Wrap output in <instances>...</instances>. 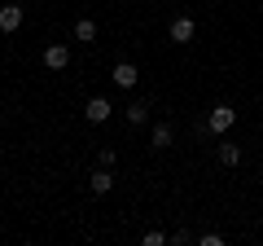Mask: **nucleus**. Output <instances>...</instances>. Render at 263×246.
<instances>
[{
	"instance_id": "nucleus-1",
	"label": "nucleus",
	"mask_w": 263,
	"mask_h": 246,
	"mask_svg": "<svg viewBox=\"0 0 263 246\" xmlns=\"http://www.w3.org/2000/svg\"><path fill=\"white\" fill-rule=\"evenodd\" d=\"M233 123H237V110H233V106H215V110L206 114V128H211L215 136H224Z\"/></svg>"
},
{
	"instance_id": "nucleus-2",
	"label": "nucleus",
	"mask_w": 263,
	"mask_h": 246,
	"mask_svg": "<svg viewBox=\"0 0 263 246\" xmlns=\"http://www.w3.org/2000/svg\"><path fill=\"white\" fill-rule=\"evenodd\" d=\"M193 18H189V13H180V18H171V27H167V36L176 40V44H189V40H193Z\"/></svg>"
},
{
	"instance_id": "nucleus-3",
	"label": "nucleus",
	"mask_w": 263,
	"mask_h": 246,
	"mask_svg": "<svg viewBox=\"0 0 263 246\" xmlns=\"http://www.w3.org/2000/svg\"><path fill=\"white\" fill-rule=\"evenodd\" d=\"M110 114H114L110 97H92V101L84 106V119H88V123H105V119H110Z\"/></svg>"
},
{
	"instance_id": "nucleus-4",
	"label": "nucleus",
	"mask_w": 263,
	"mask_h": 246,
	"mask_svg": "<svg viewBox=\"0 0 263 246\" xmlns=\"http://www.w3.org/2000/svg\"><path fill=\"white\" fill-rule=\"evenodd\" d=\"M22 18H27L22 5H0V31H5V36H13V31L22 27Z\"/></svg>"
},
{
	"instance_id": "nucleus-5",
	"label": "nucleus",
	"mask_w": 263,
	"mask_h": 246,
	"mask_svg": "<svg viewBox=\"0 0 263 246\" xmlns=\"http://www.w3.org/2000/svg\"><path fill=\"white\" fill-rule=\"evenodd\" d=\"M44 66L48 71H66V66H70V48H66V44H48L44 48Z\"/></svg>"
},
{
	"instance_id": "nucleus-6",
	"label": "nucleus",
	"mask_w": 263,
	"mask_h": 246,
	"mask_svg": "<svg viewBox=\"0 0 263 246\" xmlns=\"http://www.w3.org/2000/svg\"><path fill=\"white\" fill-rule=\"evenodd\" d=\"M88 189H92V194H110L114 189V171L110 167H97L92 176H88Z\"/></svg>"
},
{
	"instance_id": "nucleus-7",
	"label": "nucleus",
	"mask_w": 263,
	"mask_h": 246,
	"mask_svg": "<svg viewBox=\"0 0 263 246\" xmlns=\"http://www.w3.org/2000/svg\"><path fill=\"white\" fill-rule=\"evenodd\" d=\"M136 79H141V71L132 66V62H119V66H114V84L119 88H136Z\"/></svg>"
},
{
	"instance_id": "nucleus-8",
	"label": "nucleus",
	"mask_w": 263,
	"mask_h": 246,
	"mask_svg": "<svg viewBox=\"0 0 263 246\" xmlns=\"http://www.w3.org/2000/svg\"><path fill=\"white\" fill-rule=\"evenodd\" d=\"M127 123H132V128H145V123H149V106H145V101H132L127 106Z\"/></svg>"
},
{
	"instance_id": "nucleus-9",
	"label": "nucleus",
	"mask_w": 263,
	"mask_h": 246,
	"mask_svg": "<svg viewBox=\"0 0 263 246\" xmlns=\"http://www.w3.org/2000/svg\"><path fill=\"white\" fill-rule=\"evenodd\" d=\"M75 40H79V44H92V40H97V22L92 18H79L75 22Z\"/></svg>"
},
{
	"instance_id": "nucleus-10",
	"label": "nucleus",
	"mask_w": 263,
	"mask_h": 246,
	"mask_svg": "<svg viewBox=\"0 0 263 246\" xmlns=\"http://www.w3.org/2000/svg\"><path fill=\"white\" fill-rule=\"evenodd\" d=\"M219 163H224V167H237V163H241V150L228 145V141H219Z\"/></svg>"
},
{
	"instance_id": "nucleus-11",
	"label": "nucleus",
	"mask_w": 263,
	"mask_h": 246,
	"mask_svg": "<svg viewBox=\"0 0 263 246\" xmlns=\"http://www.w3.org/2000/svg\"><path fill=\"white\" fill-rule=\"evenodd\" d=\"M149 141H154V150H167V145H171V123H158Z\"/></svg>"
},
{
	"instance_id": "nucleus-12",
	"label": "nucleus",
	"mask_w": 263,
	"mask_h": 246,
	"mask_svg": "<svg viewBox=\"0 0 263 246\" xmlns=\"http://www.w3.org/2000/svg\"><path fill=\"white\" fill-rule=\"evenodd\" d=\"M162 242H171V237L158 233V229H149V233H145V246H162Z\"/></svg>"
}]
</instances>
